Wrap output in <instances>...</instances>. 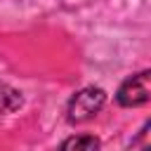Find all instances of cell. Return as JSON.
<instances>
[{
	"instance_id": "1",
	"label": "cell",
	"mask_w": 151,
	"mask_h": 151,
	"mask_svg": "<svg viewBox=\"0 0 151 151\" xmlns=\"http://www.w3.org/2000/svg\"><path fill=\"white\" fill-rule=\"evenodd\" d=\"M106 104V92L101 87L87 85L83 90H78L66 106V120L68 123H85L90 118H94Z\"/></svg>"
},
{
	"instance_id": "2",
	"label": "cell",
	"mask_w": 151,
	"mask_h": 151,
	"mask_svg": "<svg viewBox=\"0 0 151 151\" xmlns=\"http://www.w3.org/2000/svg\"><path fill=\"white\" fill-rule=\"evenodd\" d=\"M151 99V71L144 68L130 78H125L116 92V101L123 109H134V106H144Z\"/></svg>"
},
{
	"instance_id": "3",
	"label": "cell",
	"mask_w": 151,
	"mask_h": 151,
	"mask_svg": "<svg viewBox=\"0 0 151 151\" xmlns=\"http://www.w3.org/2000/svg\"><path fill=\"white\" fill-rule=\"evenodd\" d=\"M59 151H99V139L94 134H71L61 142Z\"/></svg>"
},
{
	"instance_id": "4",
	"label": "cell",
	"mask_w": 151,
	"mask_h": 151,
	"mask_svg": "<svg viewBox=\"0 0 151 151\" xmlns=\"http://www.w3.org/2000/svg\"><path fill=\"white\" fill-rule=\"evenodd\" d=\"M21 104H24L21 92L0 80V116H7V113H12V111L21 109Z\"/></svg>"
},
{
	"instance_id": "5",
	"label": "cell",
	"mask_w": 151,
	"mask_h": 151,
	"mask_svg": "<svg viewBox=\"0 0 151 151\" xmlns=\"http://www.w3.org/2000/svg\"><path fill=\"white\" fill-rule=\"evenodd\" d=\"M130 151H149V123H144V127L139 130L137 139H132Z\"/></svg>"
}]
</instances>
